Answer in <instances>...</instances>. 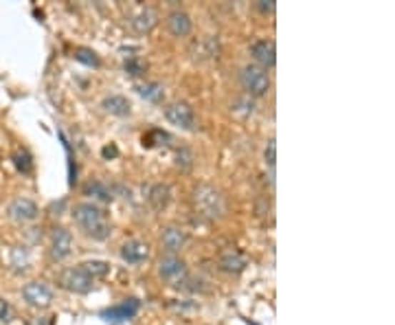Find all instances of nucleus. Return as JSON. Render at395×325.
Returning <instances> with one entry per match:
<instances>
[{
	"instance_id": "f257e3e1",
	"label": "nucleus",
	"mask_w": 395,
	"mask_h": 325,
	"mask_svg": "<svg viewBox=\"0 0 395 325\" xmlns=\"http://www.w3.org/2000/svg\"><path fill=\"white\" fill-rule=\"evenodd\" d=\"M73 218L77 222V226L97 242H104L110 238V224L106 220V214L99 209L95 202H81L75 206Z\"/></svg>"
},
{
	"instance_id": "f03ea898",
	"label": "nucleus",
	"mask_w": 395,
	"mask_h": 325,
	"mask_svg": "<svg viewBox=\"0 0 395 325\" xmlns=\"http://www.w3.org/2000/svg\"><path fill=\"white\" fill-rule=\"evenodd\" d=\"M194 206H196V214L204 220H220L226 211V202H224L222 191L211 185L196 187Z\"/></svg>"
},
{
	"instance_id": "7ed1b4c3",
	"label": "nucleus",
	"mask_w": 395,
	"mask_h": 325,
	"mask_svg": "<svg viewBox=\"0 0 395 325\" xmlns=\"http://www.w3.org/2000/svg\"><path fill=\"white\" fill-rule=\"evenodd\" d=\"M239 81H241V88H244L249 97H264L270 91V75H268V71H264V69H259L255 64H249V66L241 69Z\"/></svg>"
},
{
	"instance_id": "20e7f679",
	"label": "nucleus",
	"mask_w": 395,
	"mask_h": 325,
	"mask_svg": "<svg viewBox=\"0 0 395 325\" xmlns=\"http://www.w3.org/2000/svg\"><path fill=\"white\" fill-rule=\"evenodd\" d=\"M165 116H167V121L180 130H187L191 132L196 128V112L194 108L187 104V101H174L165 108Z\"/></svg>"
},
{
	"instance_id": "39448f33",
	"label": "nucleus",
	"mask_w": 395,
	"mask_h": 325,
	"mask_svg": "<svg viewBox=\"0 0 395 325\" xmlns=\"http://www.w3.org/2000/svg\"><path fill=\"white\" fill-rule=\"evenodd\" d=\"M159 275L163 281H167L171 286H180L187 279V264L178 255H165L159 261Z\"/></svg>"
},
{
	"instance_id": "423d86ee",
	"label": "nucleus",
	"mask_w": 395,
	"mask_h": 325,
	"mask_svg": "<svg viewBox=\"0 0 395 325\" xmlns=\"http://www.w3.org/2000/svg\"><path fill=\"white\" fill-rule=\"evenodd\" d=\"M22 299L31 308H49L53 301V290L44 281H29L22 288Z\"/></svg>"
},
{
	"instance_id": "0eeeda50",
	"label": "nucleus",
	"mask_w": 395,
	"mask_h": 325,
	"mask_svg": "<svg viewBox=\"0 0 395 325\" xmlns=\"http://www.w3.org/2000/svg\"><path fill=\"white\" fill-rule=\"evenodd\" d=\"M62 286H64L69 292L88 294L90 290L95 288V279L90 277V275L81 269V266H75V269L64 271V275H62Z\"/></svg>"
},
{
	"instance_id": "6e6552de",
	"label": "nucleus",
	"mask_w": 395,
	"mask_h": 325,
	"mask_svg": "<svg viewBox=\"0 0 395 325\" xmlns=\"http://www.w3.org/2000/svg\"><path fill=\"white\" fill-rule=\"evenodd\" d=\"M7 216H9L14 222L26 224V222L38 220L40 209H38V204H36L31 198H16V200H11L9 206H7Z\"/></svg>"
},
{
	"instance_id": "1a4fd4ad",
	"label": "nucleus",
	"mask_w": 395,
	"mask_h": 325,
	"mask_svg": "<svg viewBox=\"0 0 395 325\" xmlns=\"http://www.w3.org/2000/svg\"><path fill=\"white\" fill-rule=\"evenodd\" d=\"M141 310V301L139 299H126L121 301L119 306H112L108 310L101 312V319L106 323H112V325H119V323H126L130 319H134Z\"/></svg>"
},
{
	"instance_id": "9d476101",
	"label": "nucleus",
	"mask_w": 395,
	"mask_h": 325,
	"mask_svg": "<svg viewBox=\"0 0 395 325\" xmlns=\"http://www.w3.org/2000/svg\"><path fill=\"white\" fill-rule=\"evenodd\" d=\"M73 253V235L69 229L57 226L51 235V257L53 261H64Z\"/></svg>"
},
{
	"instance_id": "9b49d317",
	"label": "nucleus",
	"mask_w": 395,
	"mask_h": 325,
	"mask_svg": "<svg viewBox=\"0 0 395 325\" xmlns=\"http://www.w3.org/2000/svg\"><path fill=\"white\" fill-rule=\"evenodd\" d=\"M251 55L255 60V66L268 71L277 64V49H275V42L272 40H257L253 42L251 46Z\"/></svg>"
},
{
	"instance_id": "f8f14e48",
	"label": "nucleus",
	"mask_w": 395,
	"mask_h": 325,
	"mask_svg": "<svg viewBox=\"0 0 395 325\" xmlns=\"http://www.w3.org/2000/svg\"><path fill=\"white\" fill-rule=\"evenodd\" d=\"M167 29H169V34L174 38H187L191 34V29H194V20L187 11H171L167 16Z\"/></svg>"
},
{
	"instance_id": "ddd939ff",
	"label": "nucleus",
	"mask_w": 395,
	"mask_h": 325,
	"mask_svg": "<svg viewBox=\"0 0 395 325\" xmlns=\"http://www.w3.org/2000/svg\"><path fill=\"white\" fill-rule=\"evenodd\" d=\"M121 259L130 266H141L149 259V246L141 240H130L121 249Z\"/></svg>"
},
{
	"instance_id": "4468645a",
	"label": "nucleus",
	"mask_w": 395,
	"mask_h": 325,
	"mask_svg": "<svg viewBox=\"0 0 395 325\" xmlns=\"http://www.w3.org/2000/svg\"><path fill=\"white\" fill-rule=\"evenodd\" d=\"M161 244L167 251V255H176L182 246L187 244V233L180 226H167V229H163Z\"/></svg>"
},
{
	"instance_id": "2eb2a0df",
	"label": "nucleus",
	"mask_w": 395,
	"mask_h": 325,
	"mask_svg": "<svg viewBox=\"0 0 395 325\" xmlns=\"http://www.w3.org/2000/svg\"><path fill=\"white\" fill-rule=\"evenodd\" d=\"M220 271H224V273H229V275H239V273H244L246 271V257L241 255L239 251H235V249H229V251H224L222 255H220Z\"/></svg>"
},
{
	"instance_id": "dca6fc26",
	"label": "nucleus",
	"mask_w": 395,
	"mask_h": 325,
	"mask_svg": "<svg viewBox=\"0 0 395 325\" xmlns=\"http://www.w3.org/2000/svg\"><path fill=\"white\" fill-rule=\"evenodd\" d=\"M130 24H132V29H134L136 34L145 36V34H149V31H154V26L159 24V14H156L154 9L145 7V9H141L136 16H132Z\"/></svg>"
},
{
	"instance_id": "f3484780",
	"label": "nucleus",
	"mask_w": 395,
	"mask_h": 325,
	"mask_svg": "<svg viewBox=\"0 0 395 325\" xmlns=\"http://www.w3.org/2000/svg\"><path fill=\"white\" fill-rule=\"evenodd\" d=\"M101 108L112 116H128L132 112V104L124 95H110L101 101Z\"/></svg>"
},
{
	"instance_id": "a211bd4d",
	"label": "nucleus",
	"mask_w": 395,
	"mask_h": 325,
	"mask_svg": "<svg viewBox=\"0 0 395 325\" xmlns=\"http://www.w3.org/2000/svg\"><path fill=\"white\" fill-rule=\"evenodd\" d=\"M147 200H149L151 209H154V211H163L165 206L169 204V200H171V189H169V185H163V183L151 185V187H149V194H147Z\"/></svg>"
},
{
	"instance_id": "6ab92c4d",
	"label": "nucleus",
	"mask_w": 395,
	"mask_h": 325,
	"mask_svg": "<svg viewBox=\"0 0 395 325\" xmlns=\"http://www.w3.org/2000/svg\"><path fill=\"white\" fill-rule=\"evenodd\" d=\"M84 196L88 198H93V200H99V202H112V189L101 183V181H88L84 185Z\"/></svg>"
},
{
	"instance_id": "aec40b11",
	"label": "nucleus",
	"mask_w": 395,
	"mask_h": 325,
	"mask_svg": "<svg viewBox=\"0 0 395 325\" xmlns=\"http://www.w3.org/2000/svg\"><path fill=\"white\" fill-rule=\"evenodd\" d=\"M139 95L149 104H161L165 97V88L159 81H145L139 86Z\"/></svg>"
},
{
	"instance_id": "412c9836",
	"label": "nucleus",
	"mask_w": 395,
	"mask_h": 325,
	"mask_svg": "<svg viewBox=\"0 0 395 325\" xmlns=\"http://www.w3.org/2000/svg\"><path fill=\"white\" fill-rule=\"evenodd\" d=\"M11 161H14L16 169H18L20 174H24V176H29V174L34 171V167H36L34 156H31V152L26 150V147H18V150L11 154Z\"/></svg>"
},
{
	"instance_id": "4be33fe9",
	"label": "nucleus",
	"mask_w": 395,
	"mask_h": 325,
	"mask_svg": "<svg viewBox=\"0 0 395 325\" xmlns=\"http://www.w3.org/2000/svg\"><path fill=\"white\" fill-rule=\"evenodd\" d=\"M81 269L93 277L95 281L97 279H104L108 273H110V264L108 261H104V259H93V261H84V264H79Z\"/></svg>"
},
{
	"instance_id": "5701e85b",
	"label": "nucleus",
	"mask_w": 395,
	"mask_h": 325,
	"mask_svg": "<svg viewBox=\"0 0 395 325\" xmlns=\"http://www.w3.org/2000/svg\"><path fill=\"white\" fill-rule=\"evenodd\" d=\"M75 60L81 62V64H86V66H90V69H99V66H101L99 55H97L93 49H86V46H79V49L75 51Z\"/></svg>"
},
{
	"instance_id": "b1692460",
	"label": "nucleus",
	"mask_w": 395,
	"mask_h": 325,
	"mask_svg": "<svg viewBox=\"0 0 395 325\" xmlns=\"http://www.w3.org/2000/svg\"><path fill=\"white\" fill-rule=\"evenodd\" d=\"M176 165L182 171H189L194 167V152L189 150V147H180V150L176 152Z\"/></svg>"
},
{
	"instance_id": "393cba45",
	"label": "nucleus",
	"mask_w": 395,
	"mask_h": 325,
	"mask_svg": "<svg viewBox=\"0 0 395 325\" xmlns=\"http://www.w3.org/2000/svg\"><path fill=\"white\" fill-rule=\"evenodd\" d=\"M163 141H171V136L167 134V132H163V130H149L145 136H143V145L145 147H156V145H161ZM165 145V143H163Z\"/></svg>"
},
{
	"instance_id": "a878e982",
	"label": "nucleus",
	"mask_w": 395,
	"mask_h": 325,
	"mask_svg": "<svg viewBox=\"0 0 395 325\" xmlns=\"http://www.w3.org/2000/svg\"><path fill=\"white\" fill-rule=\"evenodd\" d=\"M11 266H16V271H26L29 269V253L22 249L11 251Z\"/></svg>"
},
{
	"instance_id": "bb28decb",
	"label": "nucleus",
	"mask_w": 395,
	"mask_h": 325,
	"mask_svg": "<svg viewBox=\"0 0 395 325\" xmlns=\"http://www.w3.org/2000/svg\"><path fill=\"white\" fill-rule=\"evenodd\" d=\"M124 69H126V73L132 75V77H141V75L145 73V64L139 60V57H128L126 64H124Z\"/></svg>"
},
{
	"instance_id": "cd10ccee",
	"label": "nucleus",
	"mask_w": 395,
	"mask_h": 325,
	"mask_svg": "<svg viewBox=\"0 0 395 325\" xmlns=\"http://www.w3.org/2000/svg\"><path fill=\"white\" fill-rule=\"evenodd\" d=\"M264 159H266V165H268L270 169H275V165H277V145H275V139L268 141L266 152H264Z\"/></svg>"
},
{
	"instance_id": "c85d7f7f",
	"label": "nucleus",
	"mask_w": 395,
	"mask_h": 325,
	"mask_svg": "<svg viewBox=\"0 0 395 325\" xmlns=\"http://www.w3.org/2000/svg\"><path fill=\"white\" fill-rule=\"evenodd\" d=\"M14 316H16V312H14L11 304L7 299H0V323H11Z\"/></svg>"
},
{
	"instance_id": "c756f323",
	"label": "nucleus",
	"mask_w": 395,
	"mask_h": 325,
	"mask_svg": "<svg viewBox=\"0 0 395 325\" xmlns=\"http://www.w3.org/2000/svg\"><path fill=\"white\" fill-rule=\"evenodd\" d=\"M235 106H241V108H233L235 112H241V114H253L255 112V104L251 101V97H244V99H237Z\"/></svg>"
},
{
	"instance_id": "7c9ffc66",
	"label": "nucleus",
	"mask_w": 395,
	"mask_h": 325,
	"mask_svg": "<svg viewBox=\"0 0 395 325\" xmlns=\"http://www.w3.org/2000/svg\"><path fill=\"white\" fill-rule=\"evenodd\" d=\"M255 9H257L259 14L268 16V14H275L277 5H275V0H257V3H255Z\"/></svg>"
},
{
	"instance_id": "2f4dec72",
	"label": "nucleus",
	"mask_w": 395,
	"mask_h": 325,
	"mask_svg": "<svg viewBox=\"0 0 395 325\" xmlns=\"http://www.w3.org/2000/svg\"><path fill=\"white\" fill-rule=\"evenodd\" d=\"M101 154H104V159H114L119 154V150H116L114 145H106L104 150H101Z\"/></svg>"
},
{
	"instance_id": "473e14b6",
	"label": "nucleus",
	"mask_w": 395,
	"mask_h": 325,
	"mask_svg": "<svg viewBox=\"0 0 395 325\" xmlns=\"http://www.w3.org/2000/svg\"><path fill=\"white\" fill-rule=\"evenodd\" d=\"M29 325H53V316H40V319H34Z\"/></svg>"
}]
</instances>
